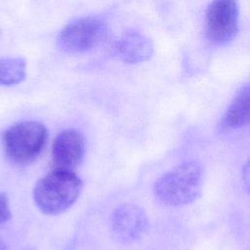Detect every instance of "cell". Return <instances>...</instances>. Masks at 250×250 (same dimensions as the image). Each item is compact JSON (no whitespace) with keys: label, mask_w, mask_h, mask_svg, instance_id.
I'll list each match as a JSON object with an SVG mask.
<instances>
[{"label":"cell","mask_w":250,"mask_h":250,"mask_svg":"<svg viewBox=\"0 0 250 250\" xmlns=\"http://www.w3.org/2000/svg\"><path fill=\"white\" fill-rule=\"evenodd\" d=\"M203 169L196 160L185 161L159 177L153 186L155 198L167 206H185L199 198Z\"/></svg>","instance_id":"obj_1"},{"label":"cell","mask_w":250,"mask_h":250,"mask_svg":"<svg viewBox=\"0 0 250 250\" xmlns=\"http://www.w3.org/2000/svg\"><path fill=\"white\" fill-rule=\"evenodd\" d=\"M82 188V180L73 171L55 168L35 183L32 197L42 213L54 216L69 209L79 197Z\"/></svg>","instance_id":"obj_2"},{"label":"cell","mask_w":250,"mask_h":250,"mask_svg":"<svg viewBox=\"0 0 250 250\" xmlns=\"http://www.w3.org/2000/svg\"><path fill=\"white\" fill-rule=\"evenodd\" d=\"M48 137L47 127L39 121L17 122L6 128L2 134L5 156L17 166H27L40 156Z\"/></svg>","instance_id":"obj_3"},{"label":"cell","mask_w":250,"mask_h":250,"mask_svg":"<svg viewBox=\"0 0 250 250\" xmlns=\"http://www.w3.org/2000/svg\"><path fill=\"white\" fill-rule=\"evenodd\" d=\"M106 23L96 16L78 18L68 22L59 33V48L68 54H81L98 46L106 34Z\"/></svg>","instance_id":"obj_4"},{"label":"cell","mask_w":250,"mask_h":250,"mask_svg":"<svg viewBox=\"0 0 250 250\" xmlns=\"http://www.w3.org/2000/svg\"><path fill=\"white\" fill-rule=\"evenodd\" d=\"M239 9L236 0H213L205 13L204 32L207 41L222 46L235 36Z\"/></svg>","instance_id":"obj_5"},{"label":"cell","mask_w":250,"mask_h":250,"mask_svg":"<svg viewBox=\"0 0 250 250\" xmlns=\"http://www.w3.org/2000/svg\"><path fill=\"white\" fill-rule=\"evenodd\" d=\"M149 221L146 211L134 203H124L114 209L110 216L113 237L122 243L141 239L148 230Z\"/></svg>","instance_id":"obj_6"},{"label":"cell","mask_w":250,"mask_h":250,"mask_svg":"<svg viewBox=\"0 0 250 250\" xmlns=\"http://www.w3.org/2000/svg\"><path fill=\"white\" fill-rule=\"evenodd\" d=\"M86 150L83 135L75 129L60 132L52 145V161L56 169L73 171L82 162Z\"/></svg>","instance_id":"obj_7"},{"label":"cell","mask_w":250,"mask_h":250,"mask_svg":"<svg viewBox=\"0 0 250 250\" xmlns=\"http://www.w3.org/2000/svg\"><path fill=\"white\" fill-rule=\"evenodd\" d=\"M114 55L124 62L140 63L147 61L153 54L149 38L139 31H127L113 44Z\"/></svg>","instance_id":"obj_8"},{"label":"cell","mask_w":250,"mask_h":250,"mask_svg":"<svg viewBox=\"0 0 250 250\" xmlns=\"http://www.w3.org/2000/svg\"><path fill=\"white\" fill-rule=\"evenodd\" d=\"M220 125L225 130H236L250 126V83L237 92L224 113Z\"/></svg>","instance_id":"obj_9"},{"label":"cell","mask_w":250,"mask_h":250,"mask_svg":"<svg viewBox=\"0 0 250 250\" xmlns=\"http://www.w3.org/2000/svg\"><path fill=\"white\" fill-rule=\"evenodd\" d=\"M26 75V62L22 58H0V85L14 86L22 82Z\"/></svg>","instance_id":"obj_10"},{"label":"cell","mask_w":250,"mask_h":250,"mask_svg":"<svg viewBox=\"0 0 250 250\" xmlns=\"http://www.w3.org/2000/svg\"><path fill=\"white\" fill-rule=\"evenodd\" d=\"M12 218V211L10 207L9 196L6 192L0 191V225L10 221Z\"/></svg>","instance_id":"obj_11"},{"label":"cell","mask_w":250,"mask_h":250,"mask_svg":"<svg viewBox=\"0 0 250 250\" xmlns=\"http://www.w3.org/2000/svg\"><path fill=\"white\" fill-rule=\"evenodd\" d=\"M242 183L245 189L250 194V157L247 159L242 168Z\"/></svg>","instance_id":"obj_12"},{"label":"cell","mask_w":250,"mask_h":250,"mask_svg":"<svg viewBox=\"0 0 250 250\" xmlns=\"http://www.w3.org/2000/svg\"><path fill=\"white\" fill-rule=\"evenodd\" d=\"M0 250H8V247L5 243V241L0 237Z\"/></svg>","instance_id":"obj_13"}]
</instances>
